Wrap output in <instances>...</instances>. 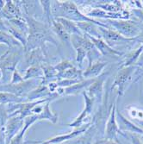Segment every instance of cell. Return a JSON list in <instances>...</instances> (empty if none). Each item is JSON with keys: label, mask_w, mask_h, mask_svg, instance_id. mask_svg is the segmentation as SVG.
I'll return each mask as SVG.
<instances>
[]
</instances>
